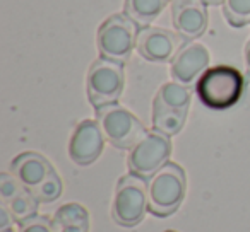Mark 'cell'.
Wrapping results in <instances>:
<instances>
[{"mask_svg": "<svg viewBox=\"0 0 250 232\" xmlns=\"http://www.w3.org/2000/svg\"><path fill=\"white\" fill-rule=\"evenodd\" d=\"M245 89L242 72L229 65L209 67L195 82V94L206 107L223 111L235 106Z\"/></svg>", "mask_w": 250, "mask_h": 232, "instance_id": "obj_1", "label": "cell"}, {"mask_svg": "<svg viewBox=\"0 0 250 232\" xmlns=\"http://www.w3.org/2000/svg\"><path fill=\"white\" fill-rule=\"evenodd\" d=\"M11 174L42 203L55 201L62 195V181L52 164L38 152H22L11 162Z\"/></svg>", "mask_w": 250, "mask_h": 232, "instance_id": "obj_2", "label": "cell"}, {"mask_svg": "<svg viewBox=\"0 0 250 232\" xmlns=\"http://www.w3.org/2000/svg\"><path fill=\"white\" fill-rule=\"evenodd\" d=\"M187 179L178 164L167 162L147 181V208L156 217H168L178 210L185 196Z\"/></svg>", "mask_w": 250, "mask_h": 232, "instance_id": "obj_3", "label": "cell"}, {"mask_svg": "<svg viewBox=\"0 0 250 232\" xmlns=\"http://www.w3.org/2000/svg\"><path fill=\"white\" fill-rule=\"evenodd\" d=\"M190 92L187 86L178 82H167L160 87L153 101V128L171 137L177 135L185 125Z\"/></svg>", "mask_w": 250, "mask_h": 232, "instance_id": "obj_4", "label": "cell"}, {"mask_svg": "<svg viewBox=\"0 0 250 232\" xmlns=\"http://www.w3.org/2000/svg\"><path fill=\"white\" fill-rule=\"evenodd\" d=\"M96 122L104 140L122 150H130L147 133L143 123L127 107L118 106L117 103L98 107Z\"/></svg>", "mask_w": 250, "mask_h": 232, "instance_id": "obj_5", "label": "cell"}, {"mask_svg": "<svg viewBox=\"0 0 250 232\" xmlns=\"http://www.w3.org/2000/svg\"><path fill=\"white\" fill-rule=\"evenodd\" d=\"M139 26L125 14H113L103 21L96 35V45L103 58L125 63L137 41Z\"/></svg>", "mask_w": 250, "mask_h": 232, "instance_id": "obj_6", "label": "cell"}, {"mask_svg": "<svg viewBox=\"0 0 250 232\" xmlns=\"http://www.w3.org/2000/svg\"><path fill=\"white\" fill-rule=\"evenodd\" d=\"M87 97L94 107L115 104L120 99L125 87L124 63L108 58H98L91 63L87 72Z\"/></svg>", "mask_w": 250, "mask_h": 232, "instance_id": "obj_7", "label": "cell"}, {"mask_svg": "<svg viewBox=\"0 0 250 232\" xmlns=\"http://www.w3.org/2000/svg\"><path fill=\"white\" fill-rule=\"evenodd\" d=\"M147 208V183L137 174L118 179L113 198V218L124 227H134L143 220Z\"/></svg>", "mask_w": 250, "mask_h": 232, "instance_id": "obj_8", "label": "cell"}, {"mask_svg": "<svg viewBox=\"0 0 250 232\" xmlns=\"http://www.w3.org/2000/svg\"><path fill=\"white\" fill-rule=\"evenodd\" d=\"M171 154L170 137L156 130L147 132L129 152V169L141 178H151L168 162Z\"/></svg>", "mask_w": 250, "mask_h": 232, "instance_id": "obj_9", "label": "cell"}, {"mask_svg": "<svg viewBox=\"0 0 250 232\" xmlns=\"http://www.w3.org/2000/svg\"><path fill=\"white\" fill-rule=\"evenodd\" d=\"M184 41L185 39L178 33L158 26H146L137 33L136 48L143 58L163 63L175 58L178 50L184 46Z\"/></svg>", "mask_w": 250, "mask_h": 232, "instance_id": "obj_10", "label": "cell"}, {"mask_svg": "<svg viewBox=\"0 0 250 232\" xmlns=\"http://www.w3.org/2000/svg\"><path fill=\"white\" fill-rule=\"evenodd\" d=\"M104 137L96 120L77 123L69 140V156L79 166L93 164L103 152Z\"/></svg>", "mask_w": 250, "mask_h": 232, "instance_id": "obj_11", "label": "cell"}, {"mask_svg": "<svg viewBox=\"0 0 250 232\" xmlns=\"http://www.w3.org/2000/svg\"><path fill=\"white\" fill-rule=\"evenodd\" d=\"M209 69V50L201 43L184 45L171 60L170 73L175 82L192 86Z\"/></svg>", "mask_w": 250, "mask_h": 232, "instance_id": "obj_12", "label": "cell"}, {"mask_svg": "<svg viewBox=\"0 0 250 232\" xmlns=\"http://www.w3.org/2000/svg\"><path fill=\"white\" fill-rule=\"evenodd\" d=\"M171 22L184 39H195L208 29L206 0H171Z\"/></svg>", "mask_w": 250, "mask_h": 232, "instance_id": "obj_13", "label": "cell"}, {"mask_svg": "<svg viewBox=\"0 0 250 232\" xmlns=\"http://www.w3.org/2000/svg\"><path fill=\"white\" fill-rule=\"evenodd\" d=\"M0 200L16 222H26L38 212L40 201L22 186L14 174H0Z\"/></svg>", "mask_w": 250, "mask_h": 232, "instance_id": "obj_14", "label": "cell"}, {"mask_svg": "<svg viewBox=\"0 0 250 232\" xmlns=\"http://www.w3.org/2000/svg\"><path fill=\"white\" fill-rule=\"evenodd\" d=\"M53 232H89V215L79 203L62 205L52 218Z\"/></svg>", "mask_w": 250, "mask_h": 232, "instance_id": "obj_15", "label": "cell"}, {"mask_svg": "<svg viewBox=\"0 0 250 232\" xmlns=\"http://www.w3.org/2000/svg\"><path fill=\"white\" fill-rule=\"evenodd\" d=\"M171 0H125L124 14L139 28L151 26Z\"/></svg>", "mask_w": 250, "mask_h": 232, "instance_id": "obj_16", "label": "cell"}, {"mask_svg": "<svg viewBox=\"0 0 250 232\" xmlns=\"http://www.w3.org/2000/svg\"><path fill=\"white\" fill-rule=\"evenodd\" d=\"M223 14L233 28L250 24V0H223Z\"/></svg>", "mask_w": 250, "mask_h": 232, "instance_id": "obj_17", "label": "cell"}, {"mask_svg": "<svg viewBox=\"0 0 250 232\" xmlns=\"http://www.w3.org/2000/svg\"><path fill=\"white\" fill-rule=\"evenodd\" d=\"M21 232H53L52 222L42 215H35L21 224Z\"/></svg>", "mask_w": 250, "mask_h": 232, "instance_id": "obj_18", "label": "cell"}, {"mask_svg": "<svg viewBox=\"0 0 250 232\" xmlns=\"http://www.w3.org/2000/svg\"><path fill=\"white\" fill-rule=\"evenodd\" d=\"M11 220H14V218H12V215L9 214L7 208L2 205V207H0V231L2 232L9 231V222Z\"/></svg>", "mask_w": 250, "mask_h": 232, "instance_id": "obj_19", "label": "cell"}, {"mask_svg": "<svg viewBox=\"0 0 250 232\" xmlns=\"http://www.w3.org/2000/svg\"><path fill=\"white\" fill-rule=\"evenodd\" d=\"M245 67H247V75L250 77V41L245 46Z\"/></svg>", "mask_w": 250, "mask_h": 232, "instance_id": "obj_20", "label": "cell"}, {"mask_svg": "<svg viewBox=\"0 0 250 232\" xmlns=\"http://www.w3.org/2000/svg\"><path fill=\"white\" fill-rule=\"evenodd\" d=\"M206 4H211V5H218V4H223V0H206Z\"/></svg>", "mask_w": 250, "mask_h": 232, "instance_id": "obj_21", "label": "cell"}, {"mask_svg": "<svg viewBox=\"0 0 250 232\" xmlns=\"http://www.w3.org/2000/svg\"><path fill=\"white\" fill-rule=\"evenodd\" d=\"M168 232H173V231H168Z\"/></svg>", "mask_w": 250, "mask_h": 232, "instance_id": "obj_22", "label": "cell"}, {"mask_svg": "<svg viewBox=\"0 0 250 232\" xmlns=\"http://www.w3.org/2000/svg\"><path fill=\"white\" fill-rule=\"evenodd\" d=\"M4 232H9V231H4Z\"/></svg>", "mask_w": 250, "mask_h": 232, "instance_id": "obj_23", "label": "cell"}]
</instances>
